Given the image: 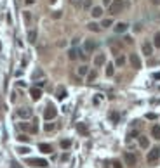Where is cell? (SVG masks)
Segmentation results:
<instances>
[{"mask_svg": "<svg viewBox=\"0 0 160 168\" xmlns=\"http://www.w3.org/2000/svg\"><path fill=\"white\" fill-rule=\"evenodd\" d=\"M108 7H110V14H111V16H117V14H120V12L124 11L125 2H124V0H113Z\"/></svg>", "mask_w": 160, "mask_h": 168, "instance_id": "6da1fadb", "label": "cell"}, {"mask_svg": "<svg viewBox=\"0 0 160 168\" xmlns=\"http://www.w3.org/2000/svg\"><path fill=\"white\" fill-rule=\"evenodd\" d=\"M26 165H31V166H37V168H45L49 163L45 161V159H42V158H28L26 159Z\"/></svg>", "mask_w": 160, "mask_h": 168, "instance_id": "7a4b0ae2", "label": "cell"}, {"mask_svg": "<svg viewBox=\"0 0 160 168\" xmlns=\"http://www.w3.org/2000/svg\"><path fill=\"white\" fill-rule=\"evenodd\" d=\"M158 158H160V149H158V147H153V149H150V153H148V156H146V161H148L150 165H153V163L158 161Z\"/></svg>", "mask_w": 160, "mask_h": 168, "instance_id": "3957f363", "label": "cell"}, {"mask_svg": "<svg viewBox=\"0 0 160 168\" xmlns=\"http://www.w3.org/2000/svg\"><path fill=\"white\" fill-rule=\"evenodd\" d=\"M56 114H58V111H56V108L52 106V104H49V106L45 108V111H44V118L45 120H54Z\"/></svg>", "mask_w": 160, "mask_h": 168, "instance_id": "277c9868", "label": "cell"}, {"mask_svg": "<svg viewBox=\"0 0 160 168\" xmlns=\"http://www.w3.org/2000/svg\"><path fill=\"white\" fill-rule=\"evenodd\" d=\"M129 61H131V66H132L134 69H139V68H141V59H139L138 54H131V56H129Z\"/></svg>", "mask_w": 160, "mask_h": 168, "instance_id": "5b68a950", "label": "cell"}, {"mask_svg": "<svg viewBox=\"0 0 160 168\" xmlns=\"http://www.w3.org/2000/svg\"><path fill=\"white\" fill-rule=\"evenodd\" d=\"M84 50L85 52H94L96 50V42L94 40H85V44H84Z\"/></svg>", "mask_w": 160, "mask_h": 168, "instance_id": "8992f818", "label": "cell"}, {"mask_svg": "<svg viewBox=\"0 0 160 168\" xmlns=\"http://www.w3.org/2000/svg\"><path fill=\"white\" fill-rule=\"evenodd\" d=\"M17 116L26 120V118L31 116V109H30V108H21V109H17Z\"/></svg>", "mask_w": 160, "mask_h": 168, "instance_id": "52a82bcc", "label": "cell"}, {"mask_svg": "<svg viewBox=\"0 0 160 168\" xmlns=\"http://www.w3.org/2000/svg\"><path fill=\"white\" fill-rule=\"evenodd\" d=\"M124 159H125V163H127V165H131V166H134V165H136V161H138L132 153H125V154H124Z\"/></svg>", "mask_w": 160, "mask_h": 168, "instance_id": "ba28073f", "label": "cell"}, {"mask_svg": "<svg viewBox=\"0 0 160 168\" xmlns=\"http://www.w3.org/2000/svg\"><path fill=\"white\" fill-rule=\"evenodd\" d=\"M141 49H143V54H145V56H151V54H153V45L150 44V42H145Z\"/></svg>", "mask_w": 160, "mask_h": 168, "instance_id": "9c48e42d", "label": "cell"}, {"mask_svg": "<svg viewBox=\"0 0 160 168\" xmlns=\"http://www.w3.org/2000/svg\"><path fill=\"white\" fill-rule=\"evenodd\" d=\"M30 95H31V99H33V101H38V99L42 97V90H40L38 87H33V89L30 90Z\"/></svg>", "mask_w": 160, "mask_h": 168, "instance_id": "30bf717a", "label": "cell"}, {"mask_svg": "<svg viewBox=\"0 0 160 168\" xmlns=\"http://www.w3.org/2000/svg\"><path fill=\"white\" fill-rule=\"evenodd\" d=\"M104 62H106V57H104V54H98V56L94 57V64H96L98 68H99V66H103Z\"/></svg>", "mask_w": 160, "mask_h": 168, "instance_id": "8fae6325", "label": "cell"}, {"mask_svg": "<svg viewBox=\"0 0 160 168\" xmlns=\"http://www.w3.org/2000/svg\"><path fill=\"white\" fill-rule=\"evenodd\" d=\"M38 149L44 154H51L52 153V146H49V144H38Z\"/></svg>", "mask_w": 160, "mask_h": 168, "instance_id": "7c38bea8", "label": "cell"}, {"mask_svg": "<svg viewBox=\"0 0 160 168\" xmlns=\"http://www.w3.org/2000/svg\"><path fill=\"white\" fill-rule=\"evenodd\" d=\"M127 31V23H117L115 24V33H124Z\"/></svg>", "mask_w": 160, "mask_h": 168, "instance_id": "4fadbf2b", "label": "cell"}, {"mask_svg": "<svg viewBox=\"0 0 160 168\" xmlns=\"http://www.w3.org/2000/svg\"><path fill=\"white\" fill-rule=\"evenodd\" d=\"M139 146H141L143 149L150 147V140H148V137H145V135H139Z\"/></svg>", "mask_w": 160, "mask_h": 168, "instance_id": "5bb4252c", "label": "cell"}, {"mask_svg": "<svg viewBox=\"0 0 160 168\" xmlns=\"http://www.w3.org/2000/svg\"><path fill=\"white\" fill-rule=\"evenodd\" d=\"M151 135H153V139L160 140V127H158V125H153V127H151Z\"/></svg>", "mask_w": 160, "mask_h": 168, "instance_id": "9a60e30c", "label": "cell"}, {"mask_svg": "<svg viewBox=\"0 0 160 168\" xmlns=\"http://www.w3.org/2000/svg\"><path fill=\"white\" fill-rule=\"evenodd\" d=\"M77 130H78V134H82V135H87V134H89L85 123H77Z\"/></svg>", "mask_w": 160, "mask_h": 168, "instance_id": "2e32d148", "label": "cell"}, {"mask_svg": "<svg viewBox=\"0 0 160 168\" xmlns=\"http://www.w3.org/2000/svg\"><path fill=\"white\" fill-rule=\"evenodd\" d=\"M56 97H58L59 101H63V99L66 97V90H64L63 87H58V90H56Z\"/></svg>", "mask_w": 160, "mask_h": 168, "instance_id": "e0dca14e", "label": "cell"}, {"mask_svg": "<svg viewBox=\"0 0 160 168\" xmlns=\"http://www.w3.org/2000/svg\"><path fill=\"white\" fill-rule=\"evenodd\" d=\"M28 42H30V44H35V42H37V31L35 30L28 31Z\"/></svg>", "mask_w": 160, "mask_h": 168, "instance_id": "ac0fdd59", "label": "cell"}, {"mask_svg": "<svg viewBox=\"0 0 160 168\" xmlns=\"http://www.w3.org/2000/svg\"><path fill=\"white\" fill-rule=\"evenodd\" d=\"M90 14H92V17H101V16H103V9H101V7H92Z\"/></svg>", "mask_w": 160, "mask_h": 168, "instance_id": "d6986e66", "label": "cell"}, {"mask_svg": "<svg viewBox=\"0 0 160 168\" xmlns=\"http://www.w3.org/2000/svg\"><path fill=\"white\" fill-rule=\"evenodd\" d=\"M87 28H89L90 31H94V33H98V31L101 30V24H98V23H89V24H87Z\"/></svg>", "mask_w": 160, "mask_h": 168, "instance_id": "ffe728a7", "label": "cell"}, {"mask_svg": "<svg viewBox=\"0 0 160 168\" xmlns=\"http://www.w3.org/2000/svg\"><path fill=\"white\" fill-rule=\"evenodd\" d=\"M77 73H78L80 76H87V73H89V68H87V66L84 64V66H80V68L77 69Z\"/></svg>", "mask_w": 160, "mask_h": 168, "instance_id": "44dd1931", "label": "cell"}, {"mask_svg": "<svg viewBox=\"0 0 160 168\" xmlns=\"http://www.w3.org/2000/svg\"><path fill=\"white\" fill-rule=\"evenodd\" d=\"M153 45H155L157 49H160V31H157L155 36H153Z\"/></svg>", "mask_w": 160, "mask_h": 168, "instance_id": "7402d4cb", "label": "cell"}, {"mask_svg": "<svg viewBox=\"0 0 160 168\" xmlns=\"http://www.w3.org/2000/svg\"><path fill=\"white\" fill-rule=\"evenodd\" d=\"M98 78V71H89L87 73V81H94Z\"/></svg>", "mask_w": 160, "mask_h": 168, "instance_id": "603a6c76", "label": "cell"}, {"mask_svg": "<svg viewBox=\"0 0 160 168\" xmlns=\"http://www.w3.org/2000/svg\"><path fill=\"white\" fill-rule=\"evenodd\" d=\"M68 57H70V61H75V59L78 57V50H75V49H72L70 52H68Z\"/></svg>", "mask_w": 160, "mask_h": 168, "instance_id": "cb8c5ba5", "label": "cell"}, {"mask_svg": "<svg viewBox=\"0 0 160 168\" xmlns=\"http://www.w3.org/2000/svg\"><path fill=\"white\" fill-rule=\"evenodd\" d=\"M61 147H63V149H70V147H72V140H68V139L61 140Z\"/></svg>", "mask_w": 160, "mask_h": 168, "instance_id": "d4e9b609", "label": "cell"}, {"mask_svg": "<svg viewBox=\"0 0 160 168\" xmlns=\"http://www.w3.org/2000/svg\"><path fill=\"white\" fill-rule=\"evenodd\" d=\"M54 128H56L54 123H45V125H44V130H45V132H52Z\"/></svg>", "mask_w": 160, "mask_h": 168, "instance_id": "484cf974", "label": "cell"}, {"mask_svg": "<svg viewBox=\"0 0 160 168\" xmlns=\"http://www.w3.org/2000/svg\"><path fill=\"white\" fill-rule=\"evenodd\" d=\"M111 24H113V21H111L110 17H108V19H103V23H101V26H103V28H110Z\"/></svg>", "mask_w": 160, "mask_h": 168, "instance_id": "4316f807", "label": "cell"}, {"mask_svg": "<svg viewBox=\"0 0 160 168\" xmlns=\"http://www.w3.org/2000/svg\"><path fill=\"white\" fill-rule=\"evenodd\" d=\"M115 64H117V66H124V64H125V57H124V56H118L117 61H115Z\"/></svg>", "mask_w": 160, "mask_h": 168, "instance_id": "83f0119b", "label": "cell"}, {"mask_svg": "<svg viewBox=\"0 0 160 168\" xmlns=\"http://www.w3.org/2000/svg\"><path fill=\"white\" fill-rule=\"evenodd\" d=\"M82 7H84V9H90V7H92V0H84V2H82Z\"/></svg>", "mask_w": 160, "mask_h": 168, "instance_id": "f1b7e54d", "label": "cell"}, {"mask_svg": "<svg viewBox=\"0 0 160 168\" xmlns=\"http://www.w3.org/2000/svg\"><path fill=\"white\" fill-rule=\"evenodd\" d=\"M113 73H115V69H113V64H108V66H106V75H108V76H113Z\"/></svg>", "mask_w": 160, "mask_h": 168, "instance_id": "f546056e", "label": "cell"}, {"mask_svg": "<svg viewBox=\"0 0 160 168\" xmlns=\"http://www.w3.org/2000/svg\"><path fill=\"white\" fill-rule=\"evenodd\" d=\"M68 2H70L73 7H80L82 5V2H84V0H68Z\"/></svg>", "mask_w": 160, "mask_h": 168, "instance_id": "4dcf8cb0", "label": "cell"}, {"mask_svg": "<svg viewBox=\"0 0 160 168\" xmlns=\"http://www.w3.org/2000/svg\"><path fill=\"white\" fill-rule=\"evenodd\" d=\"M118 118H120V116H118V113H110V120H111V121H115V123H117V121H118Z\"/></svg>", "mask_w": 160, "mask_h": 168, "instance_id": "1f68e13d", "label": "cell"}, {"mask_svg": "<svg viewBox=\"0 0 160 168\" xmlns=\"http://www.w3.org/2000/svg\"><path fill=\"white\" fill-rule=\"evenodd\" d=\"M30 132H31V134H37V132H38V127H37V121H33V125H30Z\"/></svg>", "mask_w": 160, "mask_h": 168, "instance_id": "d6a6232c", "label": "cell"}, {"mask_svg": "<svg viewBox=\"0 0 160 168\" xmlns=\"http://www.w3.org/2000/svg\"><path fill=\"white\" fill-rule=\"evenodd\" d=\"M16 151H17L19 154H28V151H30V149H28V147H17Z\"/></svg>", "mask_w": 160, "mask_h": 168, "instance_id": "836d02e7", "label": "cell"}, {"mask_svg": "<svg viewBox=\"0 0 160 168\" xmlns=\"http://www.w3.org/2000/svg\"><path fill=\"white\" fill-rule=\"evenodd\" d=\"M17 139H19L21 142H28V140H30V137H28V135H25V134H21V135H19Z\"/></svg>", "mask_w": 160, "mask_h": 168, "instance_id": "e575fe53", "label": "cell"}, {"mask_svg": "<svg viewBox=\"0 0 160 168\" xmlns=\"http://www.w3.org/2000/svg\"><path fill=\"white\" fill-rule=\"evenodd\" d=\"M138 135H139V132H138V130H132V132H129V135H127V137H129V139H134V137H138Z\"/></svg>", "mask_w": 160, "mask_h": 168, "instance_id": "d590c367", "label": "cell"}, {"mask_svg": "<svg viewBox=\"0 0 160 168\" xmlns=\"http://www.w3.org/2000/svg\"><path fill=\"white\" fill-rule=\"evenodd\" d=\"M63 16V12L61 11H56V12H52V19H59Z\"/></svg>", "mask_w": 160, "mask_h": 168, "instance_id": "8d00e7d4", "label": "cell"}, {"mask_svg": "<svg viewBox=\"0 0 160 168\" xmlns=\"http://www.w3.org/2000/svg\"><path fill=\"white\" fill-rule=\"evenodd\" d=\"M42 75H44V73H42V69H37V71L33 73V78H40Z\"/></svg>", "mask_w": 160, "mask_h": 168, "instance_id": "74e56055", "label": "cell"}, {"mask_svg": "<svg viewBox=\"0 0 160 168\" xmlns=\"http://www.w3.org/2000/svg\"><path fill=\"white\" fill-rule=\"evenodd\" d=\"M19 127H21V130H30V125L28 123H21Z\"/></svg>", "mask_w": 160, "mask_h": 168, "instance_id": "f35d334b", "label": "cell"}, {"mask_svg": "<svg viewBox=\"0 0 160 168\" xmlns=\"http://www.w3.org/2000/svg\"><path fill=\"white\" fill-rule=\"evenodd\" d=\"M113 168H122V163L120 161H115V163H113Z\"/></svg>", "mask_w": 160, "mask_h": 168, "instance_id": "ab89813d", "label": "cell"}, {"mask_svg": "<svg viewBox=\"0 0 160 168\" xmlns=\"http://www.w3.org/2000/svg\"><path fill=\"white\" fill-rule=\"evenodd\" d=\"M30 19H31V16H30V12H25V21H28V23H30Z\"/></svg>", "mask_w": 160, "mask_h": 168, "instance_id": "60d3db41", "label": "cell"}, {"mask_svg": "<svg viewBox=\"0 0 160 168\" xmlns=\"http://www.w3.org/2000/svg\"><path fill=\"white\" fill-rule=\"evenodd\" d=\"M124 40H125V44H132V38H131V36H125Z\"/></svg>", "mask_w": 160, "mask_h": 168, "instance_id": "b9f144b4", "label": "cell"}, {"mask_svg": "<svg viewBox=\"0 0 160 168\" xmlns=\"http://www.w3.org/2000/svg\"><path fill=\"white\" fill-rule=\"evenodd\" d=\"M12 168H23V166H21L19 163H16V161H14V163H12Z\"/></svg>", "mask_w": 160, "mask_h": 168, "instance_id": "7bdbcfd3", "label": "cell"}, {"mask_svg": "<svg viewBox=\"0 0 160 168\" xmlns=\"http://www.w3.org/2000/svg\"><path fill=\"white\" fill-rule=\"evenodd\" d=\"M134 31H141V24H136L134 26Z\"/></svg>", "mask_w": 160, "mask_h": 168, "instance_id": "ee69618b", "label": "cell"}, {"mask_svg": "<svg viewBox=\"0 0 160 168\" xmlns=\"http://www.w3.org/2000/svg\"><path fill=\"white\" fill-rule=\"evenodd\" d=\"M111 2H113V0H103V4H104V5H110Z\"/></svg>", "mask_w": 160, "mask_h": 168, "instance_id": "f6af8a7d", "label": "cell"}, {"mask_svg": "<svg viewBox=\"0 0 160 168\" xmlns=\"http://www.w3.org/2000/svg\"><path fill=\"white\" fill-rule=\"evenodd\" d=\"M151 2H153L155 5H160V0H151Z\"/></svg>", "mask_w": 160, "mask_h": 168, "instance_id": "bcb514c9", "label": "cell"}, {"mask_svg": "<svg viewBox=\"0 0 160 168\" xmlns=\"http://www.w3.org/2000/svg\"><path fill=\"white\" fill-rule=\"evenodd\" d=\"M0 49H2V45H0Z\"/></svg>", "mask_w": 160, "mask_h": 168, "instance_id": "7dc6e473", "label": "cell"}]
</instances>
